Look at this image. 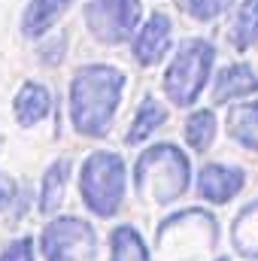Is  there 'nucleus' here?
<instances>
[{"label":"nucleus","mask_w":258,"mask_h":261,"mask_svg":"<svg viewBox=\"0 0 258 261\" xmlns=\"http://www.w3.org/2000/svg\"><path fill=\"white\" fill-rule=\"evenodd\" d=\"M125 73L110 64H85L70 79V122L82 137H107L122 103Z\"/></svg>","instance_id":"nucleus-1"},{"label":"nucleus","mask_w":258,"mask_h":261,"mask_svg":"<svg viewBox=\"0 0 258 261\" xmlns=\"http://www.w3.org/2000/svg\"><path fill=\"white\" fill-rule=\"evenodd\" d=\"M192 182V164L186 152L173 143L149 146L134 164V186L137 195L152 206H167L186 195Z\"/></svg>","instance_id":"nucleus-2"},{"label":"nucleus","mask_w":258,"mask_h":261,"mask_svg":"<svg viewBox=\"0 0 258 261\" xmlns=\"http://www.w3.org/2000/svg\"><path fill=\"white\" fill-rule=\"evenodd\" d=\"M219 243V222L213 213L189 206L167 216L158 225V252L164 261H197L207 258Z\"/></svg>","instance_id":"nucleus-3"},{"label":"nucleus","mask_w":258,"mask_h":261,"mask_svg":"<svg viewBox=\"0 0 258 261\" xmlns=\"http://www.w3.org/2000/svg\"><path fill=\"white\" fill-rule=\"evenodd\" d=\"M79 195L94 216H100V219L116 216L122 200H125V161H122V155L107 152V149L91 152L79 170Z\"/></svg>","instance_id":"nucleus-4"},{"label":"nucleus","mask_w":258,"mask_h":261,"mask_svg":"<svg viewBox=\"0 0 258 261\" xmlns=\"http://www.w3.org/2000/svg\"><path fill=\"white\" fill-rule=\"evenodd\" d=\"M216 64V49L213 43L194 37L186 40L179 46V52L173 55V61L164 73V91L170 97V103L176 107H192L194 100L200 97V91L210 82V73Z\"/></svg>","instance_id":"nucleus-5"},{"label":"nucleus","mask_w":258,"mask_h":261,"mask_svg":"<svg viewBox=\"0 0 258 261\" xmlns=\"http://www.w3.org/2000/svg\"><path fill=\"white\" fill-rule=\"evenodd\" d=\"M46 261H97V237L85 219L58 216L40 234Z\"/></svg>","instance_id":"nucleus-6"},{"label":"nucleus","mask_w":258,"mask_h":261,"mask_svg":"<svg viewBox=\"0 0 258 261\" xmlns=\"http://www.w3.org/2000/svg\"><path fill=\"white\" fill-rule=\"evenodd\" d=\"M140 0H88L85 6V24L104 46L128 43L140 24Z\"/></svg>","instance_id":"nucleus-7"},{"label":"nucleus","mask_w":258,"mask_h":261,"mask_svg":"<svg viewBox=\"0 0 258 261\" xmlns=\"http://www.w3.org/2000/svg\"><path fill=\"white\" fill-rule=\"evenodd\" d=\"M173 37V21H170V15H164V12H152L149 18H146V24L131 37L134 40V58H137V64L143 67H152L158 64L164 55H167V49H170V40Z\"/></svg>","instance_id":"nucleus-8"},{"label":"nucleus","mask_w":258,"mask_h":261,"mask_svg":"<svg viewBox=\"0 0 258 261\" xmlns=\"http://www.w3.org/2000/svg\"><path fill=\"white\" fill-rule=\"evenodd\" d=\"M246 186V173L237 164H207L197 176V195L216 206L234 200Z\"/></svg>","instance_id":"nucleus-9"},{"label":"nucleus","mask_w":258,"mask_h":261,"mask_svg":"<svg viewBox=\"0 0 258 261\" xmlns=\"http://www.w3.org/2000/svg\"><path fill=\"white\" fill-rule=\"evenodd\" d=\"M258 91V76L249 64H228L216 73V85H213V103L222 107L228 100H240Z\"/></svg>","instance_id":"nucleus-10"},{"label":"nucleus","mask_w":258,"mask_h":261,"mask_svg":"<svg viewBox=\"0 0 258 261\" xmlns=\"http://www.w3.org/2000/svg\"><path fill=\"white\" fill-rule=\"evenodd\" d=\"M12 110H15V122L21 128H34L52 113V94L40 82H24L12 100Z\"/></svg>","instance_id":"nucleus-11"},{"label":"nucleus","mask_w":258,"mask_h":261,"mask_svg":"<svg viewBox=\"0 0 258 261\" xmlns=\"http://www.w3.org/2000/svg\"><path fill=\"white\" fill-rule=\"evenodd\" d=\"M70 158H58L46 167L43 173V189H40V213H58L61 203H64V195H67V182H70Z\"/></svg>","instance_id":"nucleus-12"},{"label":"nucleus","mask_w":258,"mask_h":261,"mask_svg":"<svg viewBox=\"0 0 258 261\" xmlns=\"http://www.w3.org/2000/svg\"><path fill=\"white\" fill-rule=\"evenodd\" d=\"M73 0H31L28 3V9H24V15H21V31H24V37H43L61 15H64V9L70 6Z\"/></svg>","instance_id":"nucleus-13"},{"label":"nucleus","mask_w":258,"mask_h":261,"mask_svg":"<svg viewBox=\"0 0 258 261\" xmlns=\"http://www.w3.org/2000/svg\"><path fill=\"white\" fill-rule=\"evenodd\" d=\"M164 122H167V110H164L152 94H146V97L140 100L137 113H134V122H131V128H128L125 143H128V146H140L143 140H149L155 130L161 128Z\"/></svg>","instance_id":"nucleus-14"},{"label":"nucleus","mask_w":258,"mask_h":261,"mask_svg":"<svg viewBox=\"0 0 258 261\" xmlns=\"http://www.w3.org/2000/svg\"><path fill=\"white\" fill-rule=\"evenodd\" d=\"M110 261H149V246L134 225L110 231Z\"/></svg>","instance_id":"nucleus-15"},{"label":"nucleus","mask_w":258,"mask_h":261,"mask_svg":"<svg viewBox=\"0 0 258 261\" xmlns=\"http://www.w3.org/2000/svg\"><path fill=\"white\" fill-rule=\"evenodd\" d=\"M231 240L243 258H258V200L240 210V216L231 225Z\"/></svg>","instance_id":"nucleus-16"},{"label":"nucleus","mask_w":258,"mask_h":261,"mask_svg":"<svg viewBox=\"0 0 258 261\" xmlns=\"http://www.w3.org/2000/svg\"><path fill=\"white\" fill-rule=\"evenodd\" d=\"M228 130L231 137L249 149V152H258V100L255 103H240L231 110L228 116Z\"/></svg>","instance_id":"nucleus-17"},{"label":"nucleus","mask_w":258,"mask_h":261,"mask_svg":"<svg viewBox=\"0 0 258 261\" xmlns=\"http://www.w3.org/2000/svg\"><path fill=\"white\" fill-rule=\"evenodd\" d=\"M231 43L234 49L246 52L258 43V0H243L234 21H231Z\"/></svg>","instance_id":"nucleus-18"},{"label":"nucleus","mask_w":258,"mask_h":261,"mask_svg":"<svg viewBox=\"0 0 258 261\" xmlns=\"http://www.w3.org/2000/svg\"><path fill=\"white\" fill-rule=\"evenodd\" d=\"M216 116L213 110H194L192 116L186 119V143L192 146V152H207L216 140Z\"/></svg>","instance_id":"nucleus-19"},{"label":"nucleus","mask_w":258,"mask_h":261,"mask_svg":"<svg viewBox=\"0 0 258 261\" xmlns=\"http://www.w3.org/2000/svg\"><path fill=\"white\" fill-rule=\"evenodd\" d=\"M231 3H234V0H183L186 12H189L192 18H197V21H210V18L222 15Z\"/></svg>","instance_id":"nucleus-20"},{"label":"nucleus","mask_w":258,"mask_h":261,"mask_svg":"<svg viewBox=\"0 0 258 261\" xmlns=\"http://www.w3.org/2000/svg\"><path fill=\"white\" fill-rule=\"evenodd\" d=\"M0 261H34V240H31V237L12 240V243L0 252Z\"/></svg>","instance_id":"nucleus-21"},{"label":"nucleus","mask_w":258,"mask_h":261,"mask_svg":"<svg viewBox=\"0 0 258 261\" xmlns=\"http://www.w3.org/2000/svg\"><path fill=\"white\" fill-rule=\"evenodd\" d=\"M15 197V182L6 176V173H0V210L3 206H9V200Z\"/></svg>","instance_id":"nucleus-22"},{"label":"nucleus","mask_w":258,"mask_h":261,"mask_svg":"<svg viewBox=\"0 0 258 261\" xmlns=\"http://www.w3.org/2000/svg\"><path fill=\"white\" fill-rule=\"evenodd\" d=\"M216 261H231V258H225V255H222V258H216Z\"/></svg>","instance_id":"nucleus-23"}]
</instances>
